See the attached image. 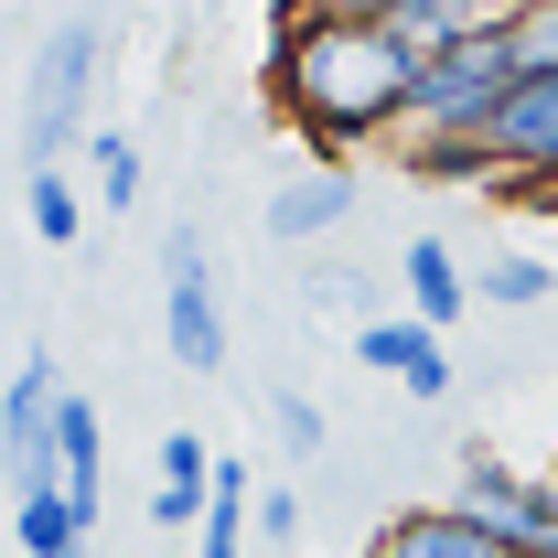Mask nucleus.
Instances as JSON below:
<instances>
[{
	"label": "nucleus",
	"mask_w": 558,
	"mask_h": 558,
	"mask_svg": "<svg viewBox=\"0 0 558 558\" xmlns=\"http://www.w3.org/2000/svg\"><path fill=\"white\" fill-rule=\"evenodd\" d=\"M515 86H526V65H515V33H462V44H440V54L418 65L409 130H398L409 172H440L451 150H494L505 108H515Z\"/></svg>",
	"instance_id": "2"
},
{
	"label": "nucleus",
	"mask_w": 558,
	"mask_h": 558,
	"mask_svg": "<svg viewBox=\"0 0 558 558\" xmlns=\"http://www.w3.org/2000/svg\"><path fill=\"white\" fill-rule=\"evenodd\" d=\"M494 150H505V205H526L537 183H558V75H526V86H515Z\"/></svg>",
	"instance_id": "7"
},
{
	"label": "nucleus",
	"mask_w": 558,
	"mask_h": 558,
	"mask_svg": "<svg viewBox=\"0 0 558 558\" xmlns=\"http://www.w3.org/2000/svg\"><path fill=\"white\" fill-rule=\"evenodd\" d=\"M97 473H108V429H97L86 398H65V409H54V484H65L86 515H97Z\"/></svg>",
	"instance_id": "13"
},
{
	"label": "nucleus",
	"mask_w": 558,
	"mask_h": 558,
	"mask_svg": "<svg viewBox=\"0 0 558 558\" xmlns=\"http://www.w3.org/2000/svg\"><path fill=\"white\" fill-rule=\"evenodd\" d=\"M548 290H558V269L537 258V247H505V258L484 269V301H494V312H537Z\"/></svg>",
	"instance_id": "16"
},
{
	"label": "nucleus",
	"mask_w": 558,
	"mask_h": 558,
	"mask_svg": "<svg viewBox=\"0 0 558 558\" xmlns=\"http://www.w3.org/2000/svg\"><path fill=\"white\" fill-rule=\"evenodd\" d=\"M258 548H301V494L258 484Z\"/></svg>",
	"instance_id": "20"
},
{
	"label": "nucleus",
	"mask_w": 558,
	"mask_h": 558,
	"mask_svg": "<svg viewBox=\"0 0 558 558\" xmlns=\"http://www.w3.org/2000/svg\"><path fill=\"white\" fill-rule=\"evenodd\" d=\"M86 86H97V33L65 22V33L44 44V65H33V97H22V161H33V172H65L75 140H97L86 130Z\"/></svg>",
	"instance_id": "4"
},
{
	"label": "nucleus",
	"mask_w": 558,
	"mask_h": 558,
	"mask_svg": "<svg viewBox=\"0 0 558 558\" xmlns=\"http://www.w3.org/2000/svg\"><path fill=\"white\" fill-rule=\"evenodd\" d=\"M247 537H258V484H247V462H226L205 526H194V558H247Z\"/></svg>",
	"instance_id": "14"
},
{
	"label": "nucleus",
	"mask_w": 558,
	"mask_h": 558,
	"mask_svg": "<svg viewBox=\"0 0 558 558\" xmlns=\"http://www.w3.org/2000/svg\"><path fill=\"white\" fill-rule=\"evenodd\" d=\"M86 161H97L108 215H130V205H140V140H130V130H97V140H86Z\"/></svg>",
	"instance_id": "17"
},
{
	"label": "nucleus",
	"mask_w": 558,
	"mask_h": 558,
	"mask_svg": "<svg viewBox=\"0 0 558 558\" xmlns=\"http://www.w3.org/2000/svg\"><path fill=\"white\" fill-rule=\"evenodd\" d=\"M11 537H22V558H86L97 515H86L65 484H22L11 494Z\"/></svg>",
	"instance_id": "11"
},
{
	"label": "nucleus",
	"mask_w": 558,
	"mask_h": 558,
	"mask_svg": "<svg viewBox=\"0 0 558 558\" xmlns=\"http://www.w3.org/2000/svg\"><path fill=\"white\" fill-rule=\"evenodd\" d=\"M365 558H526V548H515L505 526H484L473 505H418V515H398Z\"/></svg>",
	"instance_id": "8"
},
{
	"label": "nucleus",
	"mask_w": 558,
	"mask_h": 558,
	"mask_svg": "<svg viewBox=\"0 0 558 558\" xmlns=\"http://www.w3.org/2000/svg\"><path fill=\"white\" fill-rule=\"evenodd\" d=\"M215 440H194V429H172L161 451H150V526L161 537H183V526H205V505H215Z\"/></svg>",
	"instance_id": "9"
},
{
	"label": "nucleus",
	"mask_w": 558,
	"mask_h": 558,
	"mask_svg": "<svg viewBox=\"0 0 558 558\" xmlns=\"http://www.w3.org/2000/svg\"><path fill=\"white\" fill-rule=\"evenodd\" d=\"M344 215H354V183H344V172H301V183H279V194H269V236H279V247H301V236H333Z\"/></svg>",
	"instance_id": "12"
},
{
	"label": "nucleus",
	"mask_w": 558,
	"mask_h": 558,
	"mask_svg": "<svg viewBox=\"0 0 558 558\" xmlns=\"http://www.w3.org/2000/svg\"><path fill=\"white\" fill-rule=\"evenodd\" d=\"M548 484H558V473H548Z\"/></svg>",
	"instance_id": "21"
},
{
	"label": "nucleus",
	"mask_w": 558,
	"mask_h": 558,
	"mask_svg": "<svg viewBox=\"0 0 558 558\" xmlns=\"http://www.w3.org/2000/svg\"><path fill=\"white\" fill-rule=\"evenodd\" d=\"M22 205H33V236H44V247H75V236H86V194H75L65 172H33Z\"/></svg>",
	"instance_id": "15"
},
{
	"label": "nucleus",
	"mask_w": 558,
	"mask_h": 558,
	"mask_svg": "<svg viewBox=\"0 0 558 558\" xmlns=\"http://www.w3.org/2000/svg\"><path fill=\"white\" fill-rule=\"evenodd\" d=\"M451 505H473L484 526H505V537L526 548V537H537V526L558 515V484H537V473H515L505 451H484V440H473V451L451 462Z\"/></svg>",
	"instance_id": "5"
},
{
	"label": "nucleus",
	"mask_w": 558,
	"mask_h": 558,
	"mask_svg": "<svg viewBox=\"0 0 558 558\" xmlns=\"http://www.w3.org/2000/svg\"><path fill=\"white\" fill-rule=\"evenodd\" d=\"M269 440H279V462H312L323 451V409L301 387H269Z\"/></svg>",
	"instance_id": "18"
},
{
	"label": "nucleus",
	"mask_w": 558,
	"mask_h": 558,
	"mask_svg": "<svg viewBox=\"0 0 558 558\" xmlns=\"http://www.w3.org/2000/svg\"><path fill=\"white\" fill-rule=\"evenodd\" d=\"M418 65H429V44L376 33V22H279V54H269L290 119L323 150L398 140L409 130V97H418Z\"/></svg>",
	"instance_id": "1"
},
{
	"label": "nucleus",
	"mask_w": 558,
	"mask_h": 558,
	"mask_svg": "<svg viewBox=\"0 0 558 558\" xmlns=\"http://www.w3.org/2000/svg\"><path fill=\"white\" fill-rule=\"evenodd\" d=\"M398 279H409V312L429 323V333H451V323H462V312L484 301V279L462 269V258H451L440 236H409V247H398Z\"/></svg>",
	"instance_id": "10"
},
{
	"label": "nucleus",
	"mask_w": 558,
	"mask_h": 558,
	"mask_svg": "<svg viewBox=\"0 0 558 558\" xmlns=\"http://www.w3.org/2000/svg\"><path fill=\"white\" fill-rule=\"evenodd\" d=\"M161 344L183 376H215L226 365V290H215V247L205 226H161Z\"/></svg>",
	"instance_id": "3"
},
{
	"label": "nucleus",
	"mask_w": 558,
	"mask_h": 558,
	"mask_svg": "<svg viewBox=\"0 0 558 558\" xmlns=\"http://www.w3.org/2000/svg\"><path fill=\"white\" fill-rule=\"evenodd\" d=\"M354 354H365V365H387L418 409H440V398H451V333H429L418 312H387V323L365 312V323H354Z\"/></svg>",
	"instance_id": "6"
},
{
	"label": "nucleus",
	"mask_w": 558,
	"mask_h": 558,
	"mask_svg": "<svg viewBox=\"0 0 558 558\" xmlns=\"http://www.w3.org/2000/svg\"><path fill=\"white\" fill-rule=\"evenodd\" d=\"M505 33H515V65L526 75H558V0H515Z\"/></svg>",
	"instance_id": "19"
}]
</instances>
